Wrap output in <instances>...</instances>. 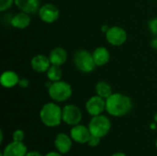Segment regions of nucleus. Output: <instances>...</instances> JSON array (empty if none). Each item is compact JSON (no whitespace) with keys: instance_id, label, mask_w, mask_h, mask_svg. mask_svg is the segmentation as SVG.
<instances>
[{"instance_id":"obj_1","label":"nucleus","mask_w":157,"mask_h":156,"mask_svg":"<svg viewBox=\"0 0 157 156\" xmlns=\"http://www.w3.org/2000/svg\"><path fill=\"white\" fill-rule=\"evenodd\" d=\"M133 108L132 98L123 93H113L106 99V111L115 118L128 115Z\"/></svg>"},{"instance_id":"obj_2","label":"nucleus","mask_w":157,"mask_h":156,"mask_svg":"<svg viewBox=\"0 0 157 156\" xmlns=\"http://www.w3.org/2000/svg\"><path fill=\"white\" fill-rule=\"evenodd\" d=\"M40 120L48 128L58 127L63 122V108L54 101L44 104L40 110Z\"/></svg>"},{"instance_id":"obj_3","label":"nucleus","mask_w":157,"mask_h":156,"mask_svg":"<svg viewBox=\"0 0 157 156\" xmlns=\"http://www.w3.org/2000/svg\"><path fill=\"white\" fill-rule=\"evenodd\" d=\"M48 96L56 103H63L69 100L73 96V87L72 86L63 80L57 82H52L51 85L47 87Z\"/></svg>"},{"instance_id":"obj_4","label":"nucleus","mask_w":157,"mask_h":156,"mask_svg":"<svg viewBox=\"0 0 157 156\" xmlns=\"http://www.w3.org/2000/svg\"><path fill=\"white\" fill-rule=\"evenodd\" d=\"M73 63L75 67L83 74H90L97 67L92 52L86 49H79L75 51L73 56Z\"/></svg>"},{"instance_id":"obj_5","label":"nucleus","mask_w":157,"mask_h":156,"mask_svg":"<svg viewBox=\"0 0 157 156\" xmlns=\"http://www.w3.org/2000/svg\"><path fill=\"white\" fill-rule=\"evenodd\" d=\"M88 128L90 130L91 135L102 139L109 133L111 130V122L108 116L101 114L91 117V120L88 123Z\"/></svg>"},{"instance_id":"obj_6","label":"nucleus","mask_w":157,"mask_h":156,"mask_svg":"<svg viewBox=\"0 0 157 156\" xmlns=\"http://www.w3.org/2000/svg\"><path fill=\"white\" fill-rule=\"evenodd\" d=\"M107 42L114 47H120L125 44L128 40V34L124 28L121 26H112L105 33Z\"/></svg>"},{"instance_id":"obj_7","label":"nucleus","mask_w":157,"mask_h":156,"mask_svg":"<svg viewBox=\"0 0 157 156\" xmlns=\"http://www.w3.org/2000/svg\"><path fill=\"white\" fill-rule=\"evenodd\" d=\"M83 120L81 108L75 104H66L63 107V122L69 126L80 124Z\"/></svg>"},{"instance_id":"obj_8","label":"nucleus","mask_w":157,"mask_h":156,"mask_svg":"<svg viewBox=\"0 0 157 156\" xmlns=\"http://www.w3.org/2000/svg\"><path fill=\"white\" fill-rule=\"evenodd\" d=\"M37 14L39 18L46 24H52L60 17L59 8L52 3H45L44 5H41Z\"/></svg>"},{"instance_id":"obj_9","label":"nucleus","mask_w":157,"mask_h":156,"mask_svg":"<svg viewBox=\"0 0 157 156\" xmlns=\"http://www.w3.org/2000/svg\"><path fill=\"white\" fill-rule=\"evenodd\" d=\"M86 111L91 117L101 115L106 111V99L95 95L90 97L85 104Z\"/></svg>"},{"instance_id":"obj_10","label":"nucleus","mask_w":157,"mask_h":156,"mask_svg":"<svg viewBox=\"0 0 157 156\" xmlns=\"http://www.w3.org/2000/svg\"><path fill=\"white\" fill-rule=\"evenodd\" d=\"M70 136L75 143L79 144H86L91 137V132L88 126H85L80 123L71 128Z\"/></svg>"},{"instance_id":"obj_11","label":"nucleus","mask_w":157,"mask_h":156,"mask_svg":"<svg viewBox=\"0 0 157 156\" xmlns=\"http://www.w3.org/2000/svg\"><path fill=\"white\" fill-rule=\"evenodd\" d=\"M52 65L49 56L41 53L34 55L30 60V66L32 70L38 74H46L50 66Z\"/></svg>"},{"instance_id":"obj_12","label":"nucleus","mask_w":157,"mask_h":156,"mask_svg":"<svg viewBox=\"0 0 157 156\" xmlns=\"http://www.w3.org/2000/svg\"><path fill=\"white\" fill-rule=\"evenodd\" d=\"M73 142L74 141L70 135L64 132H60L56 135L54 139V146L59 153L63 154H66L71 151L73 146Z\"/></svg>"},{"instance_id":"obj_13","label":"nucleus","mask_w":157,"mask_h":156,"mask_svg":"<svg viewBox=\"0 0 157 156\" xmlns=\"http://www.w3.org/2000/svg\"><path fill=\"white\" fill-rule=\"evenodd\" d=\"M28 152V147L23 142L12 141L5 146L2 154L4 156H26Z\"/></svg>"},{"instance_id":"obj_14","label":"nucleus","mask_w":157,"mask_h":156,"mask_svg":"<svg viewBox=\"0 0 157 156\" xmlns=\"http://www.w3.org/2000/svg\"><path fill=\"white\" fill-rule=\"evenodd\" d=\"M50 62L52 65L63 66L68 59V52L63 47H54L48 54Z\"/></svg>"},{"instance_id":"obj_15","label":"nucleus","mask_w":157,"mask_h":156,"mask_svg":"<svg viewBox=\"0 0 157 156\" xmlns=\"http://www.w3.org/2000/svg\"><path fill=\"white\" fill-rule=\"evenodd\" d=\"M31 23L30 15L22 11L16 13L10 17L9 24L17 29H27Z\"/></svg>"},{"instance_id":"obj_16","label":"nucleus","mask_w":157,"mask_h":156,"mask_svg":"<svg viewBox=\"0 0 157 156\" xmlns=\"http://www.w3.org/2000/svg\"><path fill=\"white\" fill-rule=\"evenodd\" d=\"M15 6L19 11L31 15L38 13L40 7V0H15Z\"/></svg>"},{"instance_id":"obj_17","label":"nucleus","mask_w":157,"mask_h":156,"mask_svg":"<svg viewBox=\"0 0 157 156\" xmlns=\"http://www.w3.org/2000/svg\"><path fill=\"white\" fill-rule=\"evenodd\" d=\"M20 77L19 75L12 70H6L1 74L0 84L4 88H13L18 86Z\"/></svg>"},{"instance_id":"obj_18","label":"nucleus","mask_w":157,"mask_h":156,"mask_svg":"<svg viewBox=\"0 0 157 156\" xmlns=\"http://www.w3.org/2000/svg\"><path fill=\"white\" fill-rule=\"evenodd\" d=\"M92 55H93V59L97 67L105 66L106 64L109 63L110 60V52L108 50V48L104 46L97 47L92 51Z\"/></svg>"},{"instance_id":"obj_19","label":"nucleus","mask_w":157,"mask_h":156,"mask_svg":"<svg viewBox=\"0 0 157 156\" xmlns=\"http://www.w3.org/2000/svg\"><path fill=\"white\" fill-rule=\"evenodd\" d=\"M95 92H96V95L101 97L104 99H107L109 96H111L114 93L110 84L103 80L98 81L95 85Z\"/></svg>"},{"instance_id":"obj_20","label":"nucleus","mask_w":157,"mask_h":156,"mask_svg":"<svg viewBox=\"0 0 157 156\" xmlns=\"http://www.w3.org/2000/svg\"><path fill=\"white\" fill-rule=\"evenodd\" d=\"M46 76L48 81L51 82H57L62 80L63 77V70L61 66H56V65H51L48 71L46 72Z\"/></svg>"},{"instance_id":"obj_21","label":"nucleus","mask_w":157,"mask_h":156,"mask_svg":"<svg viewBox=\"0 0 157 156\" xmlns=\"http://www.w3.org/2000/svg\"><path fill=\"white\" fill-rule=\"evenodd\" d=\"M147 26H148V29H149L150 33L154 37H157V17L151 18L148 21Z\"/></svg>"},{"instance_id":"obj_22","label":"nucleus","mask_w":157,"mask_h":156,"mask_svg":"<svg viewBox=\"0 0 157 156\" xmlns=\"http://www.w3.org/2000/svg\"><path fill=\"white\" fill-rule=\"evenodd\" d=\"M13 5H15V0H0V12H6Z\"/></svg>"},{"instance_id":"obj_23","label":"nucleus","mask_w":157,"mask_h":156,"mask_svg":"<svg viewBox=\"0 0 157 156\" xmlns=\"http://www.w3.org/2000/svg\"><path fill=\"white\" fill-rule=\"evenodd\" d=\"M25 139V133L22 130H16L12 133V141L15 142H23Z\"/></svg>"},{"instance_id":"obj_24","label":"nucleus","mask_w":157,"mask_h":156,"mask_svg":"<svg viewBox=\"0 0 157 156\" xmlns=\"http://www.w3.org/2000/svg\"><path fill=\"white\" fill-rule=\"evenodd\" d=\"M100 141H101V138L97 137V136H94V135H91V137H90V139H89V141H88V143L86 144L88 146L94 148V147L98 146V144L100 143Z\"/></svg>"},{"instance_id":"obj_25","label":"nucleus","mask_w":157,"mask_h":156,"mask_svg":"<svg viewBox=\"0 0 157 156\" xmlns=\"http://www.w3.org/2000/svg\"><path fill=\"white\" fill-rule=\"evenodd\" d=\"M29 80L28 78H25V77L20 78V80H19V83H18V86H19L20 88L26 89V88H28V87H29Z\"/></svg>"},{"instance_id":"obj_26","label":"nucleus","mask_w":157,"mask_h":156,"mask_svg":"<svg viewBox=\"0 0 157 156\" xmlns=\"http://www.w3.org/2000/svg\"><path fill=\"white\" fill-rule=\"evenodd\" d=\"M150 45L151 47L154 49V50H156L157 51V37H154L150 42Z\"/></svg>"},{"instance_id":"obj_27","label":"nucleus","mask_w":157,"mask_h":156,"mask_svg":"<svg viewBox=\"0 0 157 156\" xmlns=\"http://www.w3.org/2000/svg\"><path fill=\"white\" fill-rule=\"evenodd\" d=\"M26 156H44L43 154H41L40 152H38V151H29V152H28V154H27V155Z\"/></svg>"},{"instance_id":"obj_28","label":"nucleus","mask_w":157,"mask_h":156,"mask_svg":"<svg viewBox=\"0 0 157 156\" xmlns=\"http://www.w3.org/2000/svg\"><path fill=\"white\" fill-rule=\"evenodd\" d=\"M44 156H63V154H61V153H59L58 151H56V152L52 151V152H49V153H47V154H46Z\"/></svg>"},{"instance_id":"obj_29","label":"nucleus","mask_w":157,"mask_h":156,"mask_svg":"<svg viewBox=\"0 0 157 156\" xmlns=\"http://www.w3.org/2000/svg\"><path fill=\"white\" fill-rule=\"evenodd\" d=\"M111 156H127L124 153H121V152H117L115 154H113Z\"/></svg>"},{"instance_id":"obj_30","label":"nucleus","mask_w":157,"mask_h":156,"mask_svg":"<svg viewBox=\"0 0 157 156\" xmlns=\"http://www.w3.org/2000/svg\"><path fill=\"white\" fill-rule=\"evenodd\" d=\"M154 120H155V122L157 123V112L155 114V116H154Z\"/></svg>"},{"instance_id":"obj_31","label":"nucleus","mask_w":157,"mask_h":156,"mask_svg":"<svg viewBox=\"0 0 157 156\" xmlns=\"http://www.w3.org/2000/svg\"><path fill=\"white\" fill-rule=\"evenodd\" d=\"M155 148H156V150H157V137H156V140H155Z\"/></svg>"}]
</instances>
